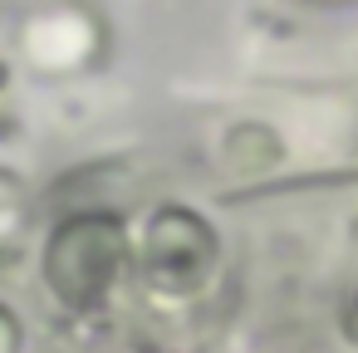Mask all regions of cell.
Masks as SVG:
<instances>
[{
  "instance_id": "1",
  "label": "cell",
  "mask_w": 358,
  "mask_h": 353,
  "mask_svg": "<svg viewBox=\"0 0 358 353\" xmlns=\"http://www.w3.org/2000/svg\"><path fill=\"white\" fill-rule=\"evenodd\" d=\"M123 260H128L123 226L108 216H79L55 231L45 250V275H50V289L69 309H94L108 299Z\"/></svg>"
},
{
  "instance_id": "2",
  "label": "cell",
  "mask_w": 358,
  "mask_h": 353,
  "mask_svg": "<svg viewBox=\"0 0 358 353\" xmlns=\"http://www.w3.org/2000/svg\"><path fill=\"white\" fill-rule=\"evenodd\" d=\"M20 348V324L10 309H0V353H15Z\"/></svg>"
}]
</instances>
